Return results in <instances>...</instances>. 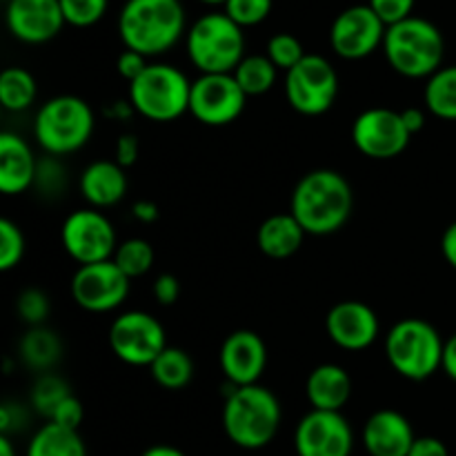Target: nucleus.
I'll list each match as a JSON object with an SVG mask.
<instances>
[{
  "mask_svg": "<svg viewBox=\"0 0 456 456\" xmlns=\"http://www.w3.org/2000/svg\"><path fill=\"white\" fill-rule=\"evenodd\" d=\"M200 3H205V4H225L227 0H200Z\"/></svg>",
  "mask_w": 456,
  "mask_h": 456,
  "instance_id": "603ef678",
  "label": "nucleus"
},
{
  "mask_svg": "<svg viewBox=\"0 0 456 456\" xmlns=\"http://www.w3.org/2000/svg\"><path fill=\"white\" fill-rule=\"evenodd\" d=\"M185 47L200 74H232L245 58L243 27L225 12L205 13L187 29Z\"/></svg>",
  "mask_w": 456,
  "mask_h": 456,
  "instance_id": "39448f33",
  "label": "nucleus"
},
{
  "mask_svg": "<svg viewBox=\"0 0 456 456\" xmlns=\"http://www.w3.org/2000/svg\"><path fill=\"white\" fill-rule=\"evenodd\" d=\"M248 96L234 74H200L191 83L190 114L208 127L230 125L243 114Z\"/></svg>",
  "mask_w": 456,
  "mask_h": 456,
  "instance_id": "f8f14e48",
  "label": "nucleus"
},
{
  "mask_svg": "<svg viewBox=\"0 0 456 456\" xmlns=\"http://www.w3.org/2000/svg\"><path fill=\"white\" fill-rule=\"evenodd\" d=\"M62 16L71 27H92L105 16L110 0H61Z\"/></svg>",
  "mask_w": 456,
  "mask_h": 456,
  "instance_id": "f704fd0d",
  "label": "nucleus"
},
{
  "mask_svg": "<svg viewBox=\"0 0 456 456\" xmlns=\"http://www.w3.org/2000/svg\"><path fill=\"white\" fill-rule=\"evenodd\" d=\"M307 401L312 410L323 412H341L352 396V379L341 365L323 363L314 368L307 377Z\"/></svg>",
  "mask_w": 456,
  "mask_h": 456,
  "instance_id": "5701e85b",
  "label": "nucleus"
},
{
  "mask_svg": "<svg viewBox=\"0 0 456 456\" xmlns=\"http://www.w3.org/2000/svg\"><path fill=\"white\" fill-rule=\"evenodd\" d=\"M274 0H227L225 13L245 29V27H256L272 13Z\"/></svg>",
  "mask_w": 456,
  "mask_h": 456,
  "instance_id": "c9c22d12",
  "label": "nucleus"
},
{
  "mask_svg": "<svg viewBox=\"0 0 456 456\" xmlns=\"http://www.w3.org/2000/svg\"><path fill=\"white\" fill-rule=\"evenodd\" d=\"M408 132L401 111L387 107H372L361 111L352 125V142L361 154L377 160L396 159L410 145Z\"/></svg>",
  "mask_w": 456,
  "mask_h": 456,
  "instance_id": "ddd939ff",
  "label": "nucleus"
},
{
  "mask_svg": "<svg viewBox=\"0 0 456 456\" xmlns=\"http://www.w3.org/2000/svg\"><path fill=\"white\" fill-rule=\"evenodd\" d=\"M18 350H20V359L27 368L45 374L61 361L62 343L56 332H52L45 325H38V328L27 330Z\"/></svg>",
  "mask_w": 456,
  "mask_h": 456,
  "instance_id": "a878e982",
  "label": "nucleus"
},
{
  "mask_svg": "<svg viewBox=\"0 0 456 456\" xmlns=\"http://www.w3.org/2000/svg\"><path fill=\"white\" fill-rule=\"evenodd\" d=\"M363 448L370 456H408L412 450V423L396 410H379L363 426Z\"/></svg>",
  "mask_w": 456,
  "mask_h": 456,
  "instance_id": "aec40b11",
  "label": "nucleus"
},
{
  "mask_svg": "<svg viewBox=\"0 0 456 456\" xmlns=\"http://www.w3.org/2000/svg\"><path fill=\"white\" fill-rule=\"evenodd\" d=\"M141 456H187L183 450L174 448V445H151Z\"/></svg>",
  "mask_w": 456,
  "mask_h": 456,
  "instance_id": "8fccbe9b",
  "label": "nucleus"
},
{
  "mask_svg": "<svg viewBox=\"0 0 456 456\" xmlns=\"http://www.w3.org/2000/svg\"><path fill=\"white\" fill-rule=\"evenodd\" d=\"M69 395H71L69 386H67L58 374L45 372L36 379L34 387H31L29 401L31 405H34L36 412L43 414V417L49 421L52 414L56 412L58 405H61Z\"/></svg>",
  "mask_w": 456,
  "mask_h": 456,
  "instance_id": "2f4dec72",
  "label": "nucleus"
},
{
  "mask_svg": "<svg viewBox=\"0 0 456 456\" xmlns=\"http://www.w3.org/2000/svg\"><path fill=\"white\" fill-rule=\"evenodd\" d=\"M414 3H417V0H368V4L374 9V13H377L387 27L396 25V22L412 16Z\"/></svg>",
  "mask_w": 456,
  "mask_h": 456,
  "instance_id": "58836bf2",
  "label": "nucleus"
},
{
  "mask_svg": "<svg viewBox=\"0 0 456 456\" xmlns=\"http://www.w3.org/2000/svg\"><path fill=\"white\" fill-rule=\"evenodd\" d=\"M38 160L18 134H0V191L7 196L22 194L36 183Z\"/></svg>",
  "mask_w": 456,
  "mask_h": 456,
  "instance_id": "412c9836",
  "label": "nucleus"
},
{
  "mask_svg": "<svg viewBox=\"0 0 456 456\" xmlns=\"http://www.w3.org/2000/svg\"><path fill=\"white\" fill-rule=\"evenodd\" d=\"M281 403L263 386L236 387L227 383L223 405V430L227 439L243 450H261L274 441L281 428Z\"/></svg>",
  "mask_w": 456,
  "mask_h": 456,
  "instance_id": "7ed1b4c3",
  "label": "nucleus"
},
{
  "mask_svg": "<svg viewBox=\"0 0 456 456\" xmlns=\"http://www.w3.org/2000/svg\"><path fill=\"white\" fill-rule=\"evenodd\" d=\"M154 248L145 239H127L118 243L111 261L120 267L127 279H141L154 265Z\"/></svg>",
  "mask_w": 456,
  "mask_h": 456,
  "instance_id": "7c9ffc66",
  "label": "nucleus"
},
{
  "mask_svg": "<svg viewBox=\"0 0 456 456\" xmlns=\"http://www.w3.org/2000/svg\"><path fill=\"white\" fill-rule=\"evenodd\" d=\"M138 154H141L138 138L134 134H120L118 141H116V163L127 169L136 163Z\"/></svg>",
  "mask_w": 456,
  "mask_h": 456,
  "instance_id": "37998d69",
  "label": "nucleus"
},
{
  "mask_svg": "<svg viewBox=\"0 0 456 456\" xmlns=\"http://www.w3.org/2000/svg\"><path fill=\"white\" fill-rule=\"evenodd\" d=\"M16 310L29 328H38V325H43L47 321L52 305H49V298L43 289L29 288L20 292V297L16 301Z\"/></svg>",
  "mask_w": 456,
  "mask_h": 456,
  "instance_id": "e433bc0d",
  "label": "nucleus"
},
{
  "mask_svg": "<svg viewBox=\"0 0 456 456\" xmlns=\"http://www.w3.org/2000/svg\"><path fill=\"white\" fill-rule=\"evenodd\" d=\"M387 25L370 4L347 7L334 18L330 27V45L334 53L346 61H361L383 47Z\"/></svg>",
  "mask_w": 456,
  "mask_h": 456,
  "instance_id": "4468645a",
  "label": "nucleus"
},
{
  "mask_svg": "<svg viewBox=\"0 0 456 456\" xmlns=\"http://www.w3.org/2000/svg\"><path fill=\"white\" fill-rule=\"evenodd\" d=\"M147 65H150V62H147V56L132 52V49H125L118 56V61H116V71H118V76H123L125 80L134 83V80L147 69Z\"/></svg>",
  "mask_w": 456,
  "mask_h": 456,
  "instance_id": "a19ab883",
  "label": "nucleus"
},
{
  "mask_svg": "<svg viewBox=\"0 0 456 456\" xmlns=\"http://www.w3.org/2000/svg\"><path fill=\"white\" fill-rule=\"evenodd\" d=\"M354 432L341 412L312 410L294 430L297 456H350Z\"/></svg>",
  "mask_w": 456,
  "mask_h": 456,
  "instance_id": "dca6fc26",
  "label": "nucleus"
},
{
  "mask_svg": "<svg viewBox=\"0 0 456 456\" xmlns=\"http://www.w3.org/2000/svg\"><path fill=\"white\" fill-rule=\"evenodd\" d=\"M325 330L334 346L347 352H361L377 341L381 325L377 312L368 303L341 301L328 312Z\"/></svg>",
  "mask_w": 456,
  "mask_h": 456,
  "instance_id": "a211bd4d",
  "label": "nucleus"
},
{
  "mask_svg": "<svg viewBox=\"0 0 456 456\" xmlns=\"http://www.w3.org/2000/svg\"><path fill=\"white\" fill-rule=\"evenodd\" d=\"M38 96V83L34 74L22 67H7L0 74V105L7 111H25Z\"/></svg>",
  "mask_w": 456,
  "mask_h": 456,
  "instance_id": "cd10ccee",
  "label": "nucleus"
},
{
  "mask_svg": "<svg viewBox=\"0 0 456 456\" xmlns=\"http://www.w3.org/2000/svg\"><path fill=\"white\" fill-rule=\"evenodd\" d=\"M441 252H444L445 261L450 263V267L456 270V221L452 225H448V230L444 232V239H441Z\"/></svg>",
  "mask_w": 456,
  "mask_h": 456,
  "instance_id": "a18cd8bd",
  "label": "nucleus"
},
{
  "mask_svg": "<svg viewBox=\"0 0 456 456\" xmlns=\"http://www.w3.org/2000/svg\"><path fill=\"white\" fill-rule=\"evenodd\" d=\"M154 298L160 303V305H174L181 297V281L174 274H160L159 279L154 281Z\"/></svg>",
  "mask_w": 456,
  "mask_h": 456,
  "instance_id": "79ce46f5",
  "label": "nucleus"
},
{
  "mask_svg": "<svg viewBox=\"0 0 456 456\" xmlns=\"http://www.w3.org/2000/svg\"><path fill=\"white\" fill-rule=\"evenodd\" d=\"M4 20L9 34L27 45L49 43L67 25L61 0H7Z\"/></svg>",
  "mask_w": 456,
  "mask_h": 456,
  "instance_id": "f3484780",
  "label": "nucleus"
},
{
  "mask_svg": "<svg viewBox=\"0 0 456 456\" xmlns=\"http://www.w3.org/2000/svg\"><path fill=\"white\" fill-rule=\"evenodd\" d=\"M132 214L136 221L147 225V223H154L156 218H159V208H156V203H151V200H138V203H134Z\"/></svg>",
  "mask_w": 456,
  "mask_h": 456,
  "instance_id": "49530a36",
  "label": "nucleus"
},
{
  "mask_svg": "<svg viewBox=\"0 0 456 456\" xmlns=\"http://www.w3.org/2000/svg\"><path fill=\"white\" fill-rule=\"evenodd\" d=\"M381 49L396 74L405 78H430L441 69L445 38L435 22L410 16L387 27Z\"/></svg>",
  "mask_w": 456,
  "mask_h": 456,
  "instance_id": "20e7f679",
  "label": "nucleus"
},
{
  "mask_svg": "<svg viewBox=\"0 0 456 456\" xmlns=\"http://www.w3.org/2000/svg\"><path fill=\"white\" fill-rule=\"evenodd\" d=\"M132 279L120 272L114 261L80 265L71 279V297L83 310L102 314L125 303Z\"/></svg>",
  "mask_w": 456,
  "mask_h": 456,
  "instance_id": "2eb2a0df",
  "label": "nucleus"
},
{
  "mask_svg": "<svg viewBox=\"0 0 456 456\" xmlns=\"http://www.w3.org/2000/svg\"><path fill=\"white\" fill-rule=\"evenodd\" d=\"M118 34L125 49L159 56L185 34V9L181 0H127L120 9Z\"/></svg>",
  "mask_w": 456,
  "mask_h": 456,
  "instance_id": "f03ea898",
  "label": "nucleus"
},
{
  "mask_svg": "<svg viewBox=\"0 0 456 456\" xmlns=\"http://www.w3.org/2000/svg\"><path fill=\"white\" fill-rule=\"evenodd\" d=\"M285 96L294 111L303 116H321L332 110L338 96V74L328 58L307 53L285 76Z\"/></svg>",
  "mask_w": 456,
  "mask_h": 456,
  "instance_id": "1a4fd4ad",
  "label": "nucleus"
},
{
  "mask_svg": "<svg viewBox=\"0 0 456 456\" xmlns=\"http://www.w3.org/2000/svg\"><path fill=\"white\" fill-rule=\"evenodd\" d=\"M110 347L123 363L150 368L167 347L165 328L156 316L141 310L123 312L110 328Z\"/></svg>",
  "mask_w": 456,
  "mask_h": 456,
  "instance_id": "9d476101",
  "label": "nucleus"
},
{
  "mask_svg": "<svg viewBox=\"0 0 456 456\" xmlns=\"http://www.w3.org/2000/svg\"><path fill=\"white\" fill-rule=\"evenodd\" d=\"M401 116H403L405 127H408V132L412 134V136L417 132H421L423 125H426V111L419 110V107H410V110H403V111H401Z\"/></svg>",
  "mask_w": 456,
  "mask_h": 456,
  "instance_id": "de8ad7c7",
  "label": "nucleus"
},
{
  "mask_svg": "<svg viewBox=\"0 0 456 456\" xmlns=\"http://www.w3.org/2000/svg\"><path fill=\"white\" fill-rule=\"evenodd\" d=\"M36 187L45 194H61L65 187V169L58 163L56 156H47L45 160H38V172H36Z\"/></svg>",
  "mask_w": 456,
  "mask_h": 456,
  "instance_id": "4c0bfd02",
  "label": "nucleus"
},
{
  "mask_svg": "<svg viewBox=\"0 0 456 456\" xmlns=\"http://www.w3.org/2000/svg\"><path fill=\"white\" fill-rule=\"evenodd\" d=\"M80 194L94 209L114 208L127 194V176L125 167L116 160H94L80 174Z\"/></svg>",
  "mask_w": 456,
  "mask_h": 456,
  "instance_id": "4be33fe9",
  "label": "nucleus"
},
{
  "mask_svg": "<svg viewBox=\"0 0 456 456\" xmlns=\"http://www.w3.org/2000/svg\"><path fill=\"white\" fill-rule=\"evenodd\" d=\"M61 240L65 252L78 265L111 261L118 248L111 221L94 208L71 212L62 223Z\"/></svg>",
  "mask_w": 456,
  "mask_h": 456,
  "instance_id": "9b49d317",
  "label": "nucleus"
},
{
  "mask_svg": "<svg viewBox=\"0 0 456 456\" xmlns=\"http://www.w3.org/2000/svg\"><path fill=\"white\" fill-rule=\"evenodd\" d=\"M25 256V236L22 230L9 218L0 221V270L9 272L20 265Z\"/></svg>",
  "mask_w": 456,
  "mask_h": 456,
  "instance_id": "72a5a7b5",
  "label": "nucleus"
},
{
  "mask_svg": "<svg viewBox=\"0 0 456 456\" xmlns=\"http://www.w3.org/2000/svg\"><path fill=\"white\" fill-rule=\"evenodd\" d=\"M303 239H305V230L292 214H274L265 218L256 232L258 249L276 261L294 256L301 249Z\"/></svg>",
  "mask_w": 456,
  "mask_h": 456,
  "instance_id": "b1692460",
  "label": "nucleus"
},
{
  "mask_svg": "<svg viewBox=\"0 0 456 456\" xmlns=\"http://www.w3.org/2000/svg\"><path fill=\"white\" fill-rule=\"evenodd\" d=\"M83 419H85L83 403H80L74 395H69L61 405H58L56 412L52 414V419H49V421L58 423V426H62V428H69V430H78L80 423H83Z\"/></svg>",
  "mask_w": 456,
  "mask_h": 456,
  "instance_id": "ea45409f",
  "label": "nucleus"
},
{
  "mask_svg": "<svg viewBox=\"0 0 456 456\" xmlns=\"http://www.w3.org/2000/svg\"><path fill=\"white\" fill-rule=\"evenodd\" d=\"M265 56L276 65V69H294L307 56L303 43L294 34H274L267 40Z\"/></svg>",
  "mask_w": 456,
  "mask_h": 456,
  "instance_id": "473e14b6",
  "label": "nucleus"
},
{
  "mask_svg": "<svg viewBox=\"0 0 456 456\" xmlns=\"http://www.w3.org/2000/svg\"><path fill=\"white\" fill-rule=\"evenodd\" d=\"M354 191L347 178L334 169H314L297 183L289 214L305 234L330 236L350 221Z\"/></svg>",
  "mask_w": 456,
  "mask_h": 456,
  "instance_id": "f257e3e1",
  "label": "nucleus"
},
{
  "mask_svg": "<svg viewBox=\"0 0 456 456\" xmlns=\"http://www.w3.org/2000/svg\"><path fill=\"white\" fill-rule=\"evenodd\" d=\"M25 456H87V448L78 430L47 421L29 439Z\"/></svg>",
  "mask_w": 456,
  "mask_h": 456,
  "instance_id": "393cba45",
  "label": "nucleus"
},
{
  "mask_svg": "<svg viewBox=\"0 0 456 456\" xmlns=\"http://www.w3.org/2000/svg\"><path fill=\"white\" fill-rule=\"evenodd\" d=\"M408 456H450L448 445L436 436H417Z\"/></svg>",
  "mask_w": 456,
  "mask_h": 456,
  "instance_id": "c03bdc74",
  "label": "nucleus"
},
{
  "mask_svg": "<svg viewBox=\"0 0 456 456\" xmlns=\"http://www.w3.org/2000/svg\"><path fill=\"white\" fill-rule=\"evenodd\" d=\"M94 111L87 101L78 96L49 98L36 114L34 136L49 156L74 154L89 142L94 134Z\"/></svg>",
  "mask_w": 456,
  "mask_h": 456,
  "instance_id": "0eeeda50",
  "label": "nucleus"
},
{
  "mask_svg": "<svg viewBox=\"0 0 456 456\" xmlns=\"http://www.w3.org/2000/svg\"><path fill=\"white\" fill-rule=\"evenodd\" d=\"M218 361L227 383L256 386L267 368V346L252 330H236L223 341Z\"/></svg>",
  "mask_w": 456,
  "mask_h": 456,
  "instance_id": "6ab92c4d",
  "label": "nucleus"
},
{
  "mask_svg": "<svg viewBox=\"0 0 456 456\" xmlns=\"http://www.w3.org/2000/svg\"><path fill=\"white\" fill-rule=\"evenodd\" d=\"M0 456H16V448H13L12 439L0 435Z\"/></svg>",
  "mask_w": 456,
  "mask_h": 456,
  "instance_id": "3c124183",
  "label": "nucleus"
},
{
  "mask_svg": "<svg viewBox=\"0 0 456 456\" xmlns=\"http://www.w3.org/2000/svg\"><path fill=\"white\" fill-rule=\"evenodd\" d=\"M151 379L165 390H183L194 379V361L181 347H165L150 365Z\"/></svg>",
  "mask_w": 456,
  "mask_h": 456,
  "instance_id": "bb28decb",
  "label": "nucleus"
},
{
  "mask_svg": "<svg viewBox=\"0 0 456 456\" xmlns=\"http://www.w3.org/2000/svg\"><path fill=\"white\" fill-rule=\"evenodd\" d=\"M191 83L178 67L150 62L147 69L129 83L134 111L154 123H169L190 111Z\"/></svg>",
  "mask_w": 456,
  "mask_h": 456,
  "instance_id": "6e6552de",
  "label": "nucleus"
},
{
  "mask_svg": "<svg viewBox=\"0 0 456 456\" xmlns=\"http://www.w3.org/2000/svg\"><path fill=\"white\" fill-rule=\"evenodd\" d=\"M441 370H444L452 381H456V334H452V337L445 341L444 365H441Z\"/></svg>",
  "mask_w": 456,
  "mask_h": 456,
  "instance_id": "09e8293b",
  "label": "nucleus"
},
{
  "mask_svg": "<svg viewBox=\"0 0 456 456\" xmlns=\"http://www.w3.org/2000/svg\"><path fill=\"white\" fill-rule=\"evenodd\" d=\"M423 101L430 114L444 120H456V65L441 67L428 78Z\"/></svg>",
  "mask_w": 456,
  "mask_h": 456,
  "instance_id": "c85d7f7f",
  "label": "nucleus"
},
{
  "mask_svg": "<svg viewBox=\"0 0 456 456\" xmlns=\"http://www.w3.org/2000/svg\"><path fill=\"white\" fill-rule=\"evenodd\" d=\"M445 341L423 319H401L386 337V356L392 370L408 381H426L444 365Z\"/></svg>",
  "mask_w": 456,
  "mask_h": 456,
  "instance_id": "423d86ee",
  "label": "nucleus"
},
{
  "mask_svg": "<svg viewBox=\"0 0 456 456\" xmlns=\"http://www.w3.org/2000/svg\"><path fill=\"white\" fill-rule=\"evenodd\" d=\"M236 83L240 85V89L245 92V96H263V94L270 92L276 83V69L274 62L265 56V53H249L243 61L239 62L234 71Z\"/></svg>",
  "mask_w": 456,
  "mask_h": 456,
  "instance_id": "c756f323",
  "label": "nucleus"
}]
</instances>
